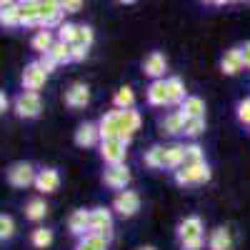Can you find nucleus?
Wrapping results in <instances>:
<instances>
[{
    "label": "nucleus",
    "instance_id": "f257e3e1",
    "mask_svg": "<svg viewBox=\"0 0 250 250\" xmlns=\"http://www.w3.org/2000/svg\"><path fill=\"white\" fill-rule=\"evenodd\" d=\"M205 228H203V218L200 215H188L178 223V238H180V248L183 250H203L205 245Z\"/></svg>",
    "mask_w": 250,
    "mask_h": 250
},
{
    "label": "nucleus",
    "instance_id": "f03ea898",
    "mask_svg": "<svg viewBox=\"0 0 250 250\" xmlns=\"http://www.w3.org/2000/svg\"><path fill=\"white\" fill-rule=\"evenodd\" d=\"M175 183L180 188H188V185H203L213 178V170L208 163H198V165H183L180 170H175Z\"/></svg>",
    "mask_w": 250,
    "mask_h": 250
},
{
    "label": "nucleus",
    "instance_id": "7ed1b4c3",
    "mask_svg": "<svg viewBox=\"0 0 250 250\" xmlns=\"http://www.w3.org/2000/svg\"><path fill=\"white\" fill-rule=\"evenodd\" d=\"M15 113H18V118H25V120H33V118H38L40 115V110H43V100H40V95L38 93H28V90H23L18 98H15Z\"/></svg>",
    "mask_w": 250,
    "mask_h": 250
},
{
    "label": "nucleus",
    "instance_id": "20e7f679",
    "mask_svg": "<svg viewBox=\"0 0 250 250\" xmlns=\"http://www.w3.org/2000/svg\"><path fill=\"white\" fill-rule=\"evenodd\" d=\"M62 3L55 0H43L40 3V30H50V28H60L62 25Z\"/></svg>",
    "mask_w": 250,
    "mask_h": 250
},
{
    "label": "nucleus",
    "instance_id": "39448f33",
    "mask_svg": "<svg viewBox=\"0 0 250 250\" xmlns=\"http://www.w3.org/2000/svg\"><path fill=\"white\" fill-rule=\"evenodd\" d=\"M23 90H28V93H38L40 88L45 85V80H48V73L43 70V65H40V60H33V62H28L25 65V70H23Z\"/></svg>",
    "mask_w": 250,
    "mask_h": 250
},
{
    "label": "nucleus",
    "instance_id": "423d86ee",
    "mask_svg": "<svg viewBox=\"0 0 250 250\" xmlns=\"http://www.w3.org/2000/svg\"><path fill=\"white\" fill-rule=\"evenodd\" d=\"M35 168L30 163H13L8 168V183L13 188H28V185H35Z\"/></svg>",
    "mask_w": 250,
    "mask_h": 250
},
{
    "label": "nucleus",
    "instance_id": "0eeeda50",
    "mask_svg": "<svg viewBox=\"0 0 250 250\" xmlns=\"http://www.w3.org/2000/svg\"><path fill=\"white\" fill-rule=\"evenodd\" d=\"M113 230V210L108 208H90V233L105 235L110 240Z\"/></svg>",
    "mask_w": 250,
    "mask_h": 250
},
{
    "label": "nucleus",
    "instance_id": "6e6552de",
    "mask_svg": "<svg viewBox=\"0 0 250 250\" xmlns=\"http://www.w3.org/2000/svg\"><path fill=\"white\" fill-rule=\"evenodd\" d=\"M113 210L123 218H133L138 210H140V195L135 190H123L115 195L113 200Z\"/></svg>",
    "mask_w": 250,
    "mask_h": 250
},
{
    "label": "nucleus",
    "instance_id": "1a4fd4ad",
    "mask_svg": "<svg viewBox=\"0 0 250 250\" xmlns=\"http://www.w3.org/2000/svg\"><path fill=\"white\" fill-rule=\"evenodd\" d=\"M125 148H128V145L123 140H103L100 143V155H103L108 168H113V165H125V153H128Z\"/></svg>",
    "mask_w": 250,
    "mask_h": 250
},
{
    "label": "nucleus",
    "instance_id": "9d476101",
    "mask_svg": "<svg viewBox=\"0 0 250 250\" xmlns=\"http://www.w3.org/2000/svg\"><path fill=\"white\" fill-rule=\"evenodd\" d=\"M103 183H105L110 190H125V185L130 183V170L128 165H113V168H105L103 173Z\"/></svg>",
    "mask_w": 250,
    "mask_h": 250
},
{
    "label": "nucleus",
    "instance_id": "9b49d317",
    "mask_svg": "<svg viewBox=\"0 0 250 250\" xmlns=\"http://www.w3.org/2000/svg\"><path fill=\"white\" fill-rule=\"evenodd\" d=\"M118 125H120V140L128 145L133 133L140 128V113L138 110H118Z\"/></svg>",
    "mask_w": 250,
    "mask_h": 250
},
{
    "label": "nucleus",
    "instance_id": "f8f14e48",
    "mask_svg": "<svg viewBox=\"0 0 250 250\" xmlns=\"http://www.w3.org/2000/svg\"><path fill=\"white\" fill-rule=\"evenodd\" d=\"M103 143L98 123H80L75 130V145L78 148H93V145Z\"/></svg>",
    "mask_w": 250,
    "mask_h": 250
},
{
    "label": "nucleus",
    "instance_id": "ddd939ff",
    "mask_svg": "<svg viewBox=\"0 0 250 250\" xmlns=\"http://www.w3.org/2000/svg\"><path fill=\"white\" fill-rule=\"evenodd\" d=\"M68 230L78 238L88 235L90 233V210H85V208H78V210L70 213L68 218Z\"/></svg>",
    "mask_w": 250,
    "mask_h": 250
},
{
    "label": "nucleus",
    "instance_id": "4468645a",
    "mask_svg": "<svg viewBox=\"0 0 250 250\" xmlns=\"http://www.w3.org/2000/svg\"><path fill=\"white\" fill-rule=\"evenodd\" d=\"M148 103L155 108H165V105H170V98H168V78H163V80H153L150 85H148Z\"/></svg>",
    "mask_w": 250,
    "mask_h": 250
},
{
    "label": "nucleus",
    "instance_id": "2eb2a0df",
    "mask_svg": "<svg viewBox=\"0 0 250 250\" xmlns=\"http://www.w3.org/2000/svg\"><path fill=\"white\" fill-rule=\"evenodd\" d=\"M165 68H168V60H165V55H163L160 50H153L148 58H145V62H143V70H145V75L153 78V80H163Z\"/></svg>",
    "mask_w": 250,
    "mask_h": 250
},
{
    "label": "nucleus",
    "instance_id": "dca6fc26",
    "mask_svg": "<svg viewBox=\"0 0 250 250\" xmlns=\"http://www.w3.org/2000/svg\"><path fill=\"white\" fill-rule=\"evenodd\" d=\"M90 103V88L85 83H73L65 93V105L68 108H85Z\"/></svg>",
    "mask_w": 250,
    "mask_h": 250
},
{
    "label": "nucleus",
    "instance_id": "f3484780",
    "mask_svg": "<svg viewBox=\"0 0 250 250\" xmlns=\"http://www.w3.org/2000/svg\"><path fill=\"white\" fill-rule=\"evenodd\" d=\"M98 128H100V138L103 140H120V125H118V110L105 113L98 120Z\"/></svg>",
    "mask_w": 250,
    "mask_h": 250
},
{
    "label": "nucleus",
    "instance_id": "a211bd4d",
    "mask_svg": "<svg viewBox=\"0 0 250 250\" xmlns=\"http://www.w3.org/2000/svg\"><path fill=\"white\" fill-rule=\"evenodd\" d=\"M60 185V175L55 168H45V170H38V178H35V188L40 193H55Z\"/></svg>",
    "mask_w": 250,
    "mask_h": 250
},
{
    "label": "nucleus",
    "instance_id": "6ab92c4d",
    "mask_svg": "<svg viewBox=\"0 0 250 250\" xmlns=\"http://www.w3.org/2000/svg\"><path fill=\"white\" fill-rule=\"evenodd\" d=\"M243 68H245V62H243L240 48H230V50L223 55V60H220V70H223L225 75H238Z\"/></svg>",
    "mask_w": 250,
    "mask_h": 250
},
{
    "label": "nucleus",
    "instance_id": "aec40b11",
    "mask_svg": "<svg viewBox=\"0 0 250 250\" xmlns=\"http://www.w3.org/2000/svg\"><path fill=\"white\" fill-rule=\"evenodd\" d=\"M20 25L40 28V3L38 0H28V3H20Z\"/></svg>",
    "mask_w": 250,
    "mask_h": 250
},
{
    "label": "nucleus",
    "instance_id": "412c9836",
    "mask_svg": "<svg viewBox=\"0 0 250 250\" xmlns=\"http://www.w3.org/2000/svg\"><path fill=\"white\" fill-rule=\"evenodd\" d=\"M208 250H233V235L228 228H215L208 235Z\"/></svg>",
    "mask_w": 250,
    "mask_h": 250
},
{
    "label": "nucleus",
    "instance_id": "4be33fe9",
    "mask_svg": "<svg viewBox=\"0 0 250 250\" xmlns=\"http://www.w3.org/2000/svg\"><path fill=\"white\" fill-rule=\"evenodd\" d=\"M55 43H58V40L53 38V33H50V30H38V33L33 35V40H30L33 50H35V53H40V55H48V53L55 48Z\"/></svg>",
    "mask_w": 250,
    "mask_h": 250
},
{
    "label": "nucleus",
    "instance_id": "5701e85b",
    "mask_svg": "<svg viewBox=\"0 0 250 250\" xmlns=\"http://www.w3.org/2000/svg\"><path fill=\"white\" fill-rule=\"evenodd\" d=\"M183 118H205V100L198 95H188L185 103L180 105Z\"/></svg>",
    "mask_w": 250,
    "mask_h": 250
},
{
    "label": "nucleus",
    "instance_id": "b1692460",
    "mask_svg": "<svg viewBox=\"0 0 250 250\" xmlns=\"http://www.w3.org/2000/svg\"><path fill=\"white\" fill-rule=\"evenodd\" d=\"M168 98H170V105H178V108L185 103L188 93H185V83H183V78H178V75L168 78Z\"/></svg>",
    "mask_w": 250,
    "mask_h": 250
},
{
    "label": "nucleus",
    "instance_id": "393cba45",
    "mask_svg": "<svg viewBox=\"0 0 250 250\" xmlns=\"http://www.w3.org/2000/svg\"><path fill=\"white\" fill-rule=\"evenodd\" d=\"M0 23L5 28H15L20 25V3H3L0 5Z\"/></svg>",
    "mask_w": 250,
    "mask_h": 250
},
{
    "label": "nucleus",
    "instance_id": "a878e982",
    "mask_svg": "<svg viewBox=\"0 0 250 250\" xmlns=\"http://www.w3.org/2000/svg\"><path fill=\"white\" fill-rule=\"evenodd\" d=\"M108 238L105 235H98V233H88L83 235L75 245V250H108Z\"/></svg>",
    "mask_w": 250,
    "mask_h": 250
},
{
    "label": "nucleus",
    "instance_id": "bb28decb",
    "mask_svg": "<svg viewBox=\"0 0 250 250\" xmlns=\"http://www.w3.org/2000/svg\"><path fill=\"white\" fill-rule=\"evenodd\" d=\"M113 105H115L118 110H133V105H135V93H133V88H130V85L118 88L115 95H113Z\"/></svg>",
    "mask_w": 250,
    "mask_h": 250
},
{
    "label": "nucleus",
    "instance_id": "cd10ccee",
    "mask_svg": "<svg viewBox=\"0 0 250 250\" xmlns=\"http://www.w3.org/2000/svg\"><path fill=\"white\" fill-rule=\"evenodd\" d=\"M160 128H163V133H168V135H180L183 128H185L183 113H180V110H173L170 115H165V120L160 123Z\"/></svg>",
    "mask_w": 250,
    "mask_h": 250
},
{
    "label": "nucleus",
    "instance_id": "c85d7f7f",
    "mask_svg": "<svg viewBox=\"0 0 250 250\" xmlns=\"http://www.w3.org/2000/svg\"><path fill=\"white\" fill-rule=\"evenodd\" d=\"M165 155H168L165 145H153V148H148V153H145V165H148V168L165 170Z\"/></svg>",
    "mask_w": 250,
    "mask_h": 250
},
{
    "label": "nucleus",
    "instance_id": "c756f323",
    "mask_svg": "<svg viewBox=\"0 0 250 250\" xmlns=\"http://www.w3.org/2000/svg\"><path fill=\"white\" fill-rule=\"evenodd\" d=\"M45 213H48V203H45L43 198H33V200L25 203V218H28V220L38 223V220L45 218Z\"/></svg>",
    "mask_w": 250,
    "mask_h": 250
},
{
    "label": "nucleus",
    "instance_id": "7c9ffc66",
    "mask_svg": "<svg viewBox=\"0 0 250 250\" xmlns=\"http://www.w3.org/2000/svg\"><path fill=\"white\" fill-rule=\"evenodd\" d=\"M58 65H68V62H73V45H68V43H55V48L48 53Z\"/></svg>",
    "mask_w": 250,
    "mask_h": 250
},
{
    "label": "nucleus",
    "instance_id": "2f4dec72",
    "mask_svg": "<svg viewBox=\"0 0 250 250\" xmlns=\"http://www.w3.org/2000/svg\"><path fill=\"white\" fill-rule=\"evenodd\" d=\"M30 243L40 250H45L50 243H53V230L50 228H35V230L30 233Z\"/></svg>",
    "mask_w": 250,
    "mask_h": 250
},
{
    "label": "nucleus",
    "instance_id": "473e14b6",
    "mask_svg": "<svg viewBox=\"0 0 250 250\" xmlns=\"http://www.w3.org/2000/svg\"><path fill=\"white\" fill-rule=\"evenodd\" d=\"M93 40H95V35H93V28L90 25H78V33H75V40H73L75 48H88L90 50Z\"/></svg>",
    "mask_w": 250,
    "mask_h": 250
},
{
    "label": "nucleus",
    "instance_id": "72a5a7b5",
    "mask_svg": "<svg viewBox=\"0 0 250 250\" xmlns=\"http://www.w3.org/2000/svg\"><path fill=\"white\" fill-rule=\"evenodd\" d=\"M203 133H205V118H185V128H183L185 138H198Z\"/></svg>",
    "mask_w": 250,
    "mask_h": 250
},
{
    "label": "nucleus",
    "instance_id": "f704fd0d",
    "mask_svg": "<svg viewBox=\"0 0 250 250\" xmlns=\"http://www.w3.org/2000/svg\"><path fill=\"white\" fill-rule=\"evenodd\" d=\"M205 163V153L198 143H188L185 145V165H198Z\"/></svg>",
    "mask_w": 250,
    "mask_h": 250
},
{
    "label": "nucleus",
    "instance_id": "c9c22d12",
    "mask_svg": "<svg viewBox=\"0 0 250 250\" xmlns=\"http://www.w3.org/2000/svg\"><path fill=\"white\" fill-rule=\"evenodd\" d=\"M15 235V220H13V215H0V238L3 240H10Z\"/></svg>",
    "mask_w": 250,
    "mask_h": 250
},
{
    "label": "nucleus",
    "instance_id": "e433bc0d",
    "mask_svg": "<svg viewBox=\"0 0 250 250\" xmlns=\"http://www.w3.org/2000/svg\"><path fill=\"white\" fill-rule=\"evenodd\" d=\"M75 33H78V25H73V23H62V25L58 28V40H60V43H68V45H73Z\"/></svg>",
    "mask_w": 250,
    "mask_h": 250
},
{
    "label": "nucleus",
    "instance_id": "4c0bfd02",
    "mask_svg": "<svg viewBox=\"0 0 250 250\" xmlns=\"http://www.w3.org/2000/svg\"><path fill=\"white\" fill-rule=\"evenodd\" d=\"M238 120L250 128V98H245V100L238 103Z\"/></svg>",
    "mask_w": 250,
    "mask_h": 250
},
{
    "label": "nucleus",
    "instance_id": "58836bf2",
    "mask_svg": "<svg viewBox=\"0 0 250 250\" xmlns=\"http://www.w3.org/2000/svg\"><path fill=\"white\" fill-rule=\"evenodd\" d=\"M40 65H43V70H45V73L50 75V73L55 70V65H58V62H55V60H53L50 55H40Z\"/></svg>",
    "mask_w": 250,
    "mask_h": 250
},
{
    "label": "nucleus",
    "instance_id": "ea45409f",
    "mask_svg": "<svg viewBox=\"0 0 250 250\" xmlns=\"http://www.w3.org/2000/svg\"><path fill=\"white\" fill-rule=\"evenodd\" d=\"M80 8H83L80 0H65V3H62V10H65V13H78Z\"/></svg>",
    "mask_w": 250,
    "mask_h": 250
},
{
    "label": "nucleus",
    "instance_id": "a19ab883",
    "mask_svg": "<svg viewBox=\"0 0 250 250\" xmlns=\"http://www.w3.org/2000/svg\"><path fill=\"white\" fill-rule=\"evenodd\" d=\"M88 58V48H75L73 45V62H83Z\"/></svg>",
    "mask_w": 250,
    "mask_h": 250
},
{
    "label": "nucleus",
    "instance_id": "79ce46f5",
    "mask_svg": "<svg viewBox=\"0 0 250 250\" xmlns=\"http://www.w3.org/2000/svg\"><path fill=\"white\" fill-rule=\"evenodd\" d=\"M240 53H243V62H245V68H250V40L245 45H240Z\"/></svg>",
    "mask_w": 250,
    "mask_h": 250
},
{
    "label": "nucleus",
    "instance_id": "37998d69",
    "mask_svg": "<svg viewBox=\"0 0 250 250\" xmlns=\"http://www.w3.org/2000/svg\"><path fill=\"white\" fill-rule=\"evenodd\" d=\"M8 105H10V100H8V95H5V93H0V110L5 113V110H8Z\"/></svg>",
    "mask_w": 250,
    "mask_h": 250
},
{
    "label": "nucleus",
    "instance_id": "c03bdc74",
    "mask_svg": "<svg viewBox=\"0 0 250 250\" xmlns=\"http://www.w3.org/2000/svg\"><path fill=\"white\" fill-rule=\"evenodd\" d=\"M138 250H158V248H153V245H143V248H138Z\"/></svg>",
    "mask_w": 250,
    "mask_h": 250
}]
</instances>
